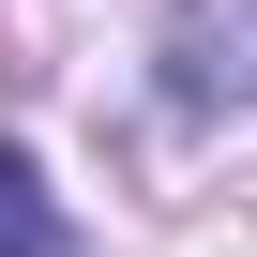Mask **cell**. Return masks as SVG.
I'll return each mask as SVG.
<instances>
[{
    "instance_id": "obj_1",
    "label": "cell",
    "mask_w": 257,
    "mask_h": 257,
    "mask_svg": "<svg viewBox=\"0 0 257 257\" xmlns=\"http://www.w3.org/2000/svg\"><path fill=\"white\" fill-rule=\"evenodd\" d=\"M167 106H257V0H167Z\"/></svg>"
},
{
    "instance_id": "obj_2",
    "label": "cell",
    "mask_w": 257,
    "mask_h": 257,
    "mask_svg": "<svg viewBox=\"0 0 257 257\" xmlns=\"http://www.w3.org/2000/svg\"><path fill=\"white\" fill-rule=\"evenodd\" d=\"M0 257H76V227H61V197L16 137H0Z\"/></svg>"
}]
</instances>
